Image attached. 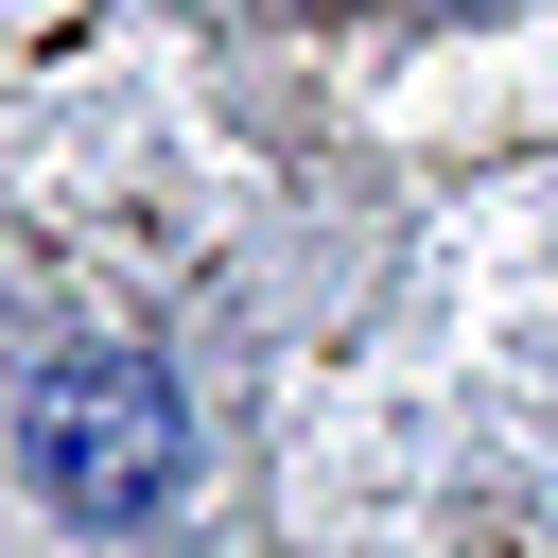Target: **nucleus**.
I'll list each match as a JSON object with an SVG mask.
<instances>
[{
  "label": "nucleus",
  "mask_w": 558,
  "mask_h": 558,
  "mask_svg": "<svg viewBox=\"0 0 558 558\" xmlns=\"http://www.w3.org/2000/svg\"><path fill=\"white\" fill-rule=\"evenodd\" d=\"M35 471H52L87 523H140V506L174 488V384H157V366H122V349L52 366V401H35Z\"/></svg>",
  "instance_id": "1"
}]
</instances>
